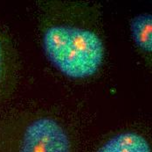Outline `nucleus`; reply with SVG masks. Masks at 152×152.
<instances>
[{
    "mask_svg": "<svg viewBox=\"0 0 152 152\" xmlns=\"http://www.w3.org/2000/svg\"><path fill=\"white\" fill-rule=\"evenodd\" d=\"M98 152H151V150L144 137L126 132L108 140Z\"/></svg>",
    "mask_w": 152,
    "mask_h": 152,
    "instance_id": "7ed1b4c3",
    "label": "nucleus"
},
{
    "mask_svg": "<svg viewBox=\"0 0 152 152\" xmlns=\"http://www.w3.org/2000/svg\"><path fill=\"white\" fill-rule=\"evenodd\" d=\"M70 141L61 125L40 118L26 128L19 152H70Z\"/></svg>",
    "mask_w": 152,
    "mask_h": 152,
    "instance_id": "f03ea898",
    "label": "nucleus"
},
{
    "mask_svg": "<svg viewBox=\"0 0 152 152\" xmlns=\"http://www.w3.org/2000/svg\"><path fill=\"white\" fill-rule=\"evenodd\" d=\"M4 46V39L0 34V86L4 81L6 69V51Z\"/></svg>",
    "mask_w": 152,
    "mask_h": 152,
    "instance_id": "39448f33",
    "label": "nucleus"
},
{
    "mask_svg": "<svg viewBox=\"0 0 152 152\" xmlns=\"http://www.w3.org/2000/svg\"><path fill=\"white\" fill-rule=\"evenodd\" d=\"M43 47L47 58L62 74L76 79L96 73L104 56L103 43L95 33L66 26L46 29Z\"/></svg>",
    "mask_w": 152,
    "mask_h": 152,
    "instance_id": "f257e3e1",
    "label": "nucleus"
},
{
    "mask_svg": "<svg viewBox=\"0 0 152 152\" xmlns=\"http://www.w3.org/2000/svg\"><path fill=\"white\" fill-rule=\"evenodd\" d=\"M131 33L137 45L143 51L152 50V17L151 14L137 16L131 22Z\"/></svg>",
    "mask_w": 152,
    "mask_h": 152,
    "instance_id": "20e7f679",
    "label": "nucleus"
}]
</instances>
